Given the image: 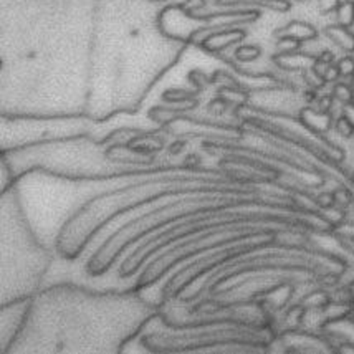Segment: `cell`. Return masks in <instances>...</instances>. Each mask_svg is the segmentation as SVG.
Instances as JSON below:
<instances>
[{
	"mask_svg": "<svg viewBox=\"0 0 354 354\" xmlns=\"http://www.w3.org/2000/svg\"><path fill=\"white\" fill-rule=\"evenodd\" d=\"M101 0H2V116L88 118Z\"/></svg>",
	"mask_w": 354,
	"mask_h": 354,
	"instance_id": "6da1fadb",
	"label": "cell"
},
{
	"mask_svg": "<svg viewBox=\"0 0 354 354\" xmlns=\"http://www.w3.org/2000/svg\"><path fill=\"white\" fill-rule=\"evenodd\" d=\"M2 303L32 298L50 265L45 247L28 224L15 187L3 191Z\"/></svg>",
	"mask_w": 354,
	"mask_h": 354,
	"instance_id": "7a4b0ae2",
	"label": "cell"
},
{
	"mask_svg": "<svg viewBox=\"0 0 354 354\" xmlns=\"http://www.w3.org/2000/svg\"><path fill=\"white\" fill-rule=\"evenodd\" d=\"M326 35L336 45H340L341 48H344V50L348 52H354V35L346 27L343 25L329 27L326 30Z\"/></svg>",
	"mask_w": 354,
	"mask_h": 354,
	"instance_id": "3957f363",
	"label": "cell"
},
{
	"mask_svg": "<svg viewBox=\"0 0 354 354\" xmlns=\"http://www.w3.org/2000/svg\"><path fill=\"white\" fill-rule=\"evenodd\" d=\"M285 32H287V39H293V40H310L316 37L315 28L302 22H293L291 25L287 27Z\"/></svg>",
	"mask_w": 354,
	"mask_h": 354,
	"instance_id": "277c9868",
	"label": "cell"
},
{
	"mask_svg": "<svg viewBox=\"0 0 354 354\" xmlns=\"http://www.w3.org/2000/svg\"><path fill=\"white\" fill-rule=\"evenodd\" d=\"M337 19H340V25L349 27L354 23V3L343 2L337 7Z\"/></svg>",
	"mask_w": 354,
	"mask_h": 354,
	"instance_id": "5b68a950",
	"label": "cell"
},
{
	"mask_svg": "<svg viewBox=\"0 0 354 354\" xmlns=\"http://www.w3.org/2000/svg\"><path fill=\"white\" fill-rule=\"evenodd\" d=\"M337 70H340L341 75L348 76V75H354V60L353 59H343L340 60V63H337Z\"/></svg>",
	"mask_w": 354,
	"mask_h": 354,
	"instance_id": "8992f818",
	"label": "cell"
},
{
	"mask_svg": "<svg viewBox=\"0 0 354 354\" xmlns=\"http://www.w3.org/2000/svg\"><path fill=\"white\" fill-rule=\"evenodd\" d=\"M335 94H336L337 100H341V101H349L353 96L351 88H349V86H346V85H337L335 88Z\"/></svg>",
	"mask_w": 354,
	"mask_h": 354,
	"instance_id": "52a82bcc",
	"label": "cell"
},
{
	"mask_svg": "<svg viewBox=\"0 0 354 354\" xmlns=\"http://www.w3.org/2000/svg\"><path fill=\"white\" fill-rule=\"evenodd\" d=\"M340 7V0H320V9L323 12L336 10Z\"/></svg>",
	"mask_w": 354,
	"mask_h": 354,
	"instance_id": "ba28073f",
	"label": "cell"
}]
</instances>
